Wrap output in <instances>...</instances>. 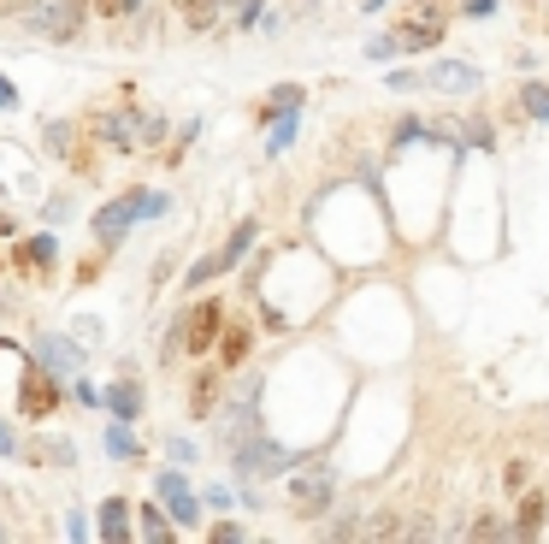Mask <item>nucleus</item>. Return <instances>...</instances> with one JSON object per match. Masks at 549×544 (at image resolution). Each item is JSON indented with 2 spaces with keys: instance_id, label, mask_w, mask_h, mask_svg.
<instances>
[{
  "instance_id": "obj_22",
  "label": "nucleus",
  "mask_w": 549,
  "mask_h": 544,
  "mask_svg": "<svg viewBox=\"0 0 549 544\" xmlns=\"http://www.w3.org/2000/svg\"><path fill=\"white\" fill-rule=\"evenodd\" d=\"M107 450H113V456H136V438H130L124 426H113V432H107Z\"/></svg>"
},
{
  "instance_id": "obj_9",
  "label": "nucleus",
  "mask_w": 549,
  "mask_h": 544,
  "mask_svg": "<svg viewBox=\"0 0 549 544\" xmlns=\"http://www.w3.org/2000/svg\"><path fill=\"white\" fill-rule=\"evenodd\" d=\"M231 450L243 444V438H254V385H243V403H231V414H225V432H219Z\"/></svg>"
},
{
  "instance_id": "obj_13",
  "label": "nucleus",
  "mask_w": 549,
  "mask_h": 544,
  "mask_svg": "<svg viewBox=\"0 0 549 544\" xmlns=\"http://www.w3.org/2000/svg\"><path fill=\"white\" fill-rule=\"evenodd\" d=\"M101 533H107L113 544L130 539V509H124L119 497H113V503H101Z\"/></svg>"
},
{
  "instance_id": "obj_17",
  "label": "nucleus",
  "mask_w": 549,
  "mask_h": 544,
  "mask_svg": "<svg viewBox=\"0 0 549 544\" xmlns=\"http://www.w3.org/2000/svg\"><path fill=\"white\" fill-rule=\"evenodd\" d=\"M290 136H296V113L284 107V119L272 125V136H266V148H272V154H284V148H290Z\"/></svg>"
},
{
  "instance_id": "obj_15",
  "label": "nucleus",
  "mask_w": 549,
  "mask_h": 544,
  "mask_svg": "<svg viewBox=\"0 0 549 544\" xmlns=\"http://www.w3.org/2000/svg\"><path fill=\"white\" fill-rule=\"evenodd\" d=\"M18 267H54V237H30L24 249H18Z\"/></svg>"
},
{
  "instance_id": "obj_23",
  "label": "nucleus",
  "mask_w": 549,
  "mask_h": 544,
  "mask_svg": "<svg viewBox=\"0 0 549 544\" xmlns=\"http://www.w3.org/2000/svg\"><path fill=\"white\" fill-rule=\"evenodd\" d=\"M390 54H396V36H372L366 42V60H390Z\"/></svg>"
},
{
  "instance_id": "obj_18",
  "label": "nucleus",
  "mask_w": 549,
  "mask_h": 544,
  "mask_svg": "<svg viewBox=\"0 0 549 544\" xmlns=\"http://www.w3.org/2000/svg\"><path fill=\"white\" fill-rule=\"evenodd\" d=\"M248 343H254V338H248V326H231V332H225V361H231V367L248 355Z\"/></svg>"
},
{
  "instance_id": "obj_27",
  "label": "nucleus",
  "mask_w": 549,
  "mask_h": 544,
  "mask_svg": "<svg viewBox=\"0 0 549 544\" xmlns=\"http://www.w3.org/2000/svg\"><path fill=\"white\" fill-rule=\"evenodd\" d=\"M467 12H473V18H485V12H496V0H467Z\"/></svg>"
},
{
  "instance_id": "obj_29",
  "label": "nucleus",
  "mask_w": 549,
  "mask_h": 544,
  "mask_svg": "<svg viewBox=\"0 0 549 544\" xmlns=\"http://www.w3.org/2000/svg\"><path fill=\"white\" fill-rule=\"evenodd\" d=\"M12 444H18V438H12V426H0V456H6Z\"/></svg>"
},
{
  "instance_id": "obj_20",
  "label": "nucleus",
  "mask_w": 549,
  "mask_h": 544,
  "mask_svg": "<svg viewBox=\"0 0 549 544\" xmlns=\"http://www.w3.org/2000/svg\"><path fill=\"white\" fill-rule=\"evenodd\" d=\"M142 539H148V544H166V539H172V533H166V515L142 509Z\"/></svg>"
},
{
  "instance_id": "obj_5",
  "label": "nucleus",
  "mask_w": 549,
  "mask_h": 544,
  "mask_svg": "<svg viewBox=\"0 0 549 544\" xmlns=\"http://www.w3.org/2000/svg\"><path fill=\"white\" fill-rule=\"evenodd\" d=\"M290 497H296V509L319 515V509L331 503V474H325V468H307V474H296V479H290Z\"/></svg>"
},
{
  "instance_id": "obj_14",
  "label": "nucleus",
  "mask_w": 549,
  "mask_h": 544,
  "mask_svg": "<svg viewBox=\"0 0 549 544\" xmlns=\"http://www.w3.org/2000/svg\"><path fill=\"white\" fill-rule=\"evenodd\" d=\"M42 361H48L54 373H77V349L65 338H42Z\"/></svg>"
},
{
  "instance_id": "obj_7",
  "label": "nucleus",
  "mask_w": 549,
  "mask_h": 544,
  "mask_svg": "<svg viewBox=\"0 0 549 544\" xmlns=\"http://www.w3.org/2000/svg\"><path fill=\"white\" fill-rule=\"evenodd\" d=\"M437 36H443V12L420 6V12H408V24H402L396 48H426V42H437Z\"/></svg>"
},
{
  "instance_id": "obj_4",
  "label": "nucleus",
  "mask_w": 549,
  "mask_h": 544,
  "mask_svg": "<svg viewBox=\"0 0 549 544\" xmlns=\"http://www.w3.org/2000/svg\"><path fill=\"white\" fill-rule=\"evenodd\" d=\"M77 18H83V0H42V6L30 12V24H36L42 36H54V42L77 36Z\"/></svg>"
},
{
  "instance_id": "obj_8",
  "label": "nucleus",
  "mask_w": 549,
  "mask_h": 544,
  "mask_svg": "<svg viewBox=\"0 0 549 544\" xmlns=\"http://www.w3.org/2000/svg\"><path fill=\"white\" fill-rule=\"evenodd\" d=\"M160 497H166L172 521H195V515H201V503H195V491L183 485V474H160Z\"/></svg>"
},
{
  "instance_id": "obj_25",
  "label": "nucleus",
  "mask_w": 549,
  "mask_h": 544,
  "mask_svg": "<svg viewBox=\"0 0 549 544\" xmlns=\"http://www.w3.org/2000/svg\"><path fill=\"white\" fill-rule=\"evenodd\" d=\"M166 450H172V462H195V444H189V438H172Z\"/></svg>"
},
{
  "instance_id": "obj_24",
  "label": "nucleus",
  "mask_w": 549,
  "mask_h": 544,
  "mask_svg": "<svg viewBox=\"0 0 549 544\" xmlns=\"http://www.w3.org/2000/svg\"><path fill=\"white\" fill-rule=\"evenodd\" d=\"M538 515H544V509H538V497H532V503H526V509H520V527H514V533H520V539H526V533H532V527H538Z\"/></svg>"
},
{
  "instance_id": "obj_19",
  "label": "nucleus",
  "mask_w": 549,
  "mask_h": 544,
  "mask_svg": "<svg viewBox=\"0 0 549 544\" xmlns=\"http://www.w3.org/2000/svg\"><path fill=\"white\" fill-rule=\"evenodd\" d=\"M178 12L201 30V24H213V0H178Z\"/></svg>"
},
{
  "instance_id": "obj_12",
  "label": "nucleus",
  "mask_w": 549,
  "mask_h": 544,
  "mask_svg": "<svg viewBox=\"0 0 549 544\" xmlns=\"http://www.w3.org/2000/svg\"><path fill=\"white\" fill-rule=\"evenodd\" d=\"M426 83H431V89H461V95H473V89H479V71H467V66H426Z\"/></svg>"
},
{
  "instance_id": "obj_26",
  "label": "nucleus",
  "mask_w": 549,
  "mask_h": 544,
  "mask_svg": "<svg viewBox=\"0 0 549 544\" xmlns=\"http://www.w3.org/2000/svg\"><path fill=\"white\" fill-rule=\"evenodd\" d=\"M6 107H18V89H12V83L0 77V113H6Z\"/></svg>"
},
{
  "instance_id": "obj_10",
  "label": "nucleus",
  "mask_w": 549,
  "mask_h": 544,
  "mask_svg": "<svg viewBox=\"0 0 549 544\" xmlns=\"http://www.w3.org/2000/svg\"><path fill=\"white\" fill-rule=\"evenodd\" d=\"M60 403V391H54V379L42 373V367H30L24 373V414H48V408Z\"/></svg>"
},
{
  "instance_id": "obj_2",
  "label": "nucleus",
  "mask_w": 549,
  "mask_h": 544,
  "mask_svg": "<svg viewBox=\"0 0 549 544\" xmlns=\"http://www.w3.org/2000/svg\"><path fill=\"white\" fill-rule=\"evenodd\" d=\"M237 468H243V474H284V468H296V450L243 438V444H237Z\"/></svg>"
},
{
  "instance_id": "obj_3",
  "label": "nucleus",
  "mask_w": 549,
  "mask_h": 544,
  "mask_svg": "<svg viewBox=\"0 0 549 544\" xmlns=\"http://www.w3.org/2000/svg\"><path fill=\"white\" fill-rule=\"evenodd\" d=\"M254 237H260V225H254V219H243V225L231 231V243H225L219 255H207L201 267L189 272V284H201V278H219V272H231V267H237V261L248 255V243H254Z\"/></svg>"
},
{
  "instance_id": "obj_6",
  "label": "nucleus",
  "mask_w": 549,
  "mask_h": 544,
  "mask_svg": "<svg viewBox=\"0 0 549 544\" xmlns=\"http://www.w3.org/2000/svg\"><path fill=\"white\" fill-rule=\"evenodd\" d=\"M213 338H219V302H195V308L183 314V343H189V349H207Z\"/></svg>"
},
{
  "instance_id": "obj_28",
  "label": "nucleus",
  "mask_w": 549,
  "mask_h": 544,
  "mask_svg": "<svg viewBox=\"0 0 549 544\" xmlns=\"http://www.w3.org/2000/svg\"><path fill=\"white\" fill-rule=\"evenodd\" d=\"M95 6H101V12H130L136 0H95Z\"/></svg>"
},
{
  "instance_id": "obj_1",
  "label": "nucleus",
  "mask_w": 549,
  "mask_h": 544,
  "mask_svg": "<svg viewBox=\"0 0 549 544\" xmlns=\"http://www.w3.org/2000/svg\"><path fill=\"white\" fill-rule=\"evenodd\" d=\"M160 207H166V196H142V190H130V196H119V202H107L101 213H95V237L113 243V237H124V231L142 219V213H160Z\"/></svg>"
},
{
  "instance_id": "obj_16",
  "label": "nucleus",
  "mask_w": 549,
  "mask_h": 544,
  "mask_svg": "<svg viewBox=\"0 0 549 544\" xmlns=\"http://www.w3.org/2000/svg\"><path fill=\"white\" fill-rule=\"evenodd\" d=\"M107 403L119 408V420H136V408H142V397H136V385H113V391H107Z\"/></svg>"
},
{
  "instance_id": "obj_11",
  "label": "nucleus",
  "mask_w": 549,
  "mask_h": 544,
  "mask_svg": "<svg viewBox=\"0 0 549 544\" xmlns=\"http://www.w3.org/2000/svg\"><path fill=\"white\" fill-rule=\"evenodd\" d=\"M101 136H107L113 148H136V142H142V119H136V113H107V119H101Z\"/></svg>"
},
{
  "instance_id": "obj_21",
  "label": "nucleus",
  "mask_w": 549,
  "mask_h": 544,
  "mask_svg": "<svg viewBox=\"0 0 549 544\" xmlns=\"http://www.w3.org/2000/svg\"><path fill=\"white\" fill-rule=\"evenodd\" d=\"M526 113H532V119H549V89L544 83H526Z\"/></svg>"
}]
</instances>
